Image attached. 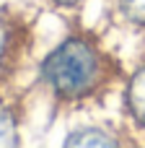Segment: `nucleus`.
Masks as SVG:
<instances>
[{"mask_svg":"<svg viewBox=\"0 0 145 148\" xmlns=\"http://www.w3.org/2000/svg\"><path fill=\"white\" fill-rule=\"evenodd\" d=\"M39 81L57 104L75 107L106 96L122 81V65L96 31L73 26L42 60Z\"/></svg>","mask_w":145,"mask_h":148,"instance_id":"obj_1","label":"nucleus"},{"mask_svg":"<svg viewBox=\"0 0 145 148\" xmlns=\"http://www.w3.org/2000/svg\"><path fill=\"white\" fill-rule=\"evenodd\" d=\"M31 47V29L16 10H0V88L18 73Z\"/></svg>","mask_w":145,"mask_h":148,"instance_id":"obj_2","label":"nucleus"},{"mask_svg":"<svg viewBox=\"0 0 145 148\" xmlns=\"http://www.w3.org/2000/svg\"><path fill=\"white\" fill-rule=\"evenodd\" d=\"M122 104H125V114L130 125L138 133H145V55L138 60V65L125 81Z\"/></svg>","mask_w":145,"mask_h":148,"instance_id":"obj_3","label":"nucleus"},{"mask_svg":"<svg viewBox=\"0 0 145 148\" xmlns=\"http://www.w3.org/2000/svg\"><path fill=\"white\" fill-rule=\"evenodd\" d=\"M125 143H130L127 138H122V133L119 130H114V127H104V125H80V127H75V130H70L67 133V138H65V146L67 148H80V146H125Z\"/></svg>","mask_w":145,"mask_h":148,"instance_id":"obj_4","label":"nucleus"},{"mask_svg":"<svg viewBox=\"0 0 145 148\" xmlns=\"http://www.w3.org/2000/svg\"><path fill=\"white\" fill-rule=\"evenodd\" d=\"M21 143V114L18 104L8 96H0V146H18Z\"/></svg>","mask_w":145,"mask_h":148,"instance_id":"obj_5","label":"nucleus"},{"mask_svg":"<svg viewBox=\"0 0 145 148\" xmlns=\"http://www.w3.org/2000/svg\"><path fill=\"white\" fill-rule=\"evenodd\" d=\"M112 8L122 23L145 31V0H112Z\"/></svg>","mask_w":145,"mask_h":148,"instance_id":"obj_6","label":"nucleus"},{"mask_svg":"<svg viewBox=\"0 0 145 148\" xmlns=\"http://www.w3.org/2000/svg\"><path fill=\"white\" fill-rule=\"evenodd\" d=\"M54 8H78L80 3H86V0H49Z\"/></svg>","mask_w":145,"mask_h":148,"instance_id":"obj_7","label":"nucleus"}]
</instances>
